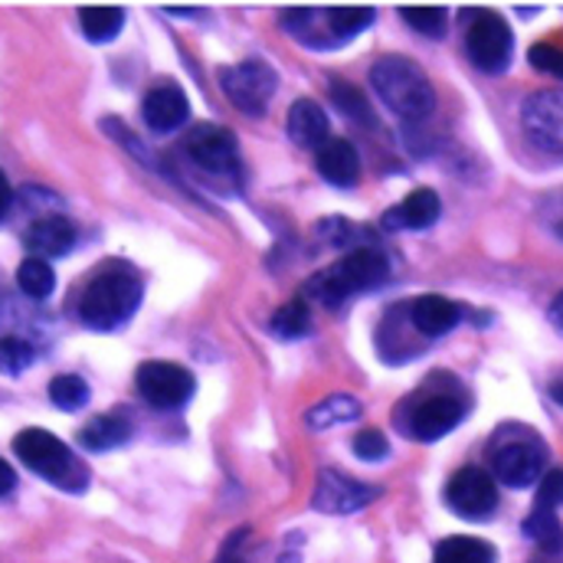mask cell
Here are the masks:
<instances>
[{
	"mask_svg": "<svg viewBox=\"0 0 563 563\" xmlns=\"http://www.w3.org/2000/svg\"><path fill=\"white\" fill-rule=\"evenodd\" d=\"M465 417H468V394L445 371H435L417 394H410L394 410V422L400 426V432L417 442H435L449 435Z\"/></svg>",
	"mask_w": 563,
	"mask_h": 563,
	"instance_id": "obj_1",
	"label": "cell"
},
{
	"mask_svg": "<svg viewBox=\"0 0 563 563\" xmlns=\"http://www.w3.org/2000/svg\"><path fill=\"white\" fill-rule=\"evenodd\" d=\"M144 285L129 263H106L79 295V321L92 331H115L141 308Z\"/></svg>",
	"mask_w": 563,
	"mask_h": 563,
	"instance_id": "obj_2",
	"label": "cell"
},
{
	"mask_svg": "<svg viewBox=\"0 0 563 563\" xmlns=\"http://www.w3.org/2000/svg\"><path fill=\"white\" fill-rule=\"evenodd\" d=\"M390 279V263L380 250L374 246H361V250H351L344 260H338L334 266L314 273L311 279L305 282V295L324 308H338L344 305L347 298L361 295V291H374L380 288L384 282Z\"/></svg>",
	"mask_w": 563,
	"mask_h": 563,
	"instance_id": "obj_3",
	"label": "cell"
},
{
	"mask_svg": "<svg viewBox=\"0 0 563 563\" xmlns=\"http://www.w3.org/2000/svg\"><path fill=\"white\" fill-rule=\"evenodd\" d=\"M371 86L377 99L407 125L426 122L435 112V92L420 66L407 56H384L371 69Z\"/></svg>",
	"mask_w": 563,
	"mask_h": 563,
	"instance_id": "obj_4",
	"label": "cell"
},
{
	"mask_svg": "<svg viewBox=\"0 0 563 563\" xmlns=\"http://www.w3.org/2000/svg\"><path fill=\"white\" fill-rule=\"evenodd\" d=\"M13 452L30 472H36L40 478H46L49 485H56L63 492H86V485H89V468L76 459V452L63 439H56L53 432H46L40 426L16 432Z\"/></svg>",
	"mask_w": 563,
	"mask_h": 563,
	"instance_id": "obj_5",
	"label": "cell"
},
{
	"mask_svg": "<svg viewBox=\"0 0 563 563\" xmlns=\"http://www.w3.org/2000/svg\"><path fill=\"white\" fill-rule=\"evenodd\" d=\"M544 439L525 426H505L492 442V472L508 488H531L538 478H544Z\"/></svg>",
	"mask_w": 563,
	"mask_h": 563,
	"instance_id": "obj_6",
	"label": "cell"
},
{
	"mask_svg": "<svg viewBox=\"0 0 563 563\" xmlns=\"http://www.w3.org/2000/svg\"><path fill=\"white\" fill-rule=\"evenodd\" d=\"M465 53L475 69L498 76L511 66L515 56V33L508 20L495 10H465Z\"/></svg>",
	"mask_w": 563,
	"mask_h": 563,
	"instance_id": "obj_7",
	"label": "cell"
},
{
	"mask_svg": "<svg viewBox=\"0 0 563 563\" xmlns=\"http://www.w3.org/2000/svg\"><path fill=\"white\" fill-rule=\"evenodd\" d=\"M180 154L190 161V167H197L210 180L240 177V144H236V135L223 125H213V122L194 125L180 141Z\"/></svg>",
	"mask_w": 563,
	"mask_h": 563,
	"instance_id": "obj_8",
	"label": "cell"
},
{
	"mask_svg": "<svg viewBox=\"0 0 563 563\" xmlns=\"http://www.w3.org/2000/svg\"><path fill=\"white\" fill-rule=\"evenodd\" d=\"M220 89L240 112H246L250 119H260L266 115L279 89V73L266 59H246V63L220 69Z\"/></svg>",
	"mask_w": 563,
	"mask_h": 563,
	"instance_id": "obj_9",
	"label": "cell"
},
{
	"mask_svg": "<svg viewBox=\"0 0 563 563\" xmlns=\"http://www.w3.org/2000/svg\"><path fill=\"white\" fill-rule=\"evenodd\" d=\"M141 400L154 410H180L197 390V380L187 367L174 361H144L135 374Z\"/></svg>",
	"mask_w": 563,
	"mask_h": 563,
	"instance_id": "obj_10",
	"label": "cell"
},
{
	"mask_svg": "<svg viewBox=\"0 0 563 563\" xmlns=\"http://www.w3.org/2000/svg\"><path fill=\"white\" fill-rule=\"evenodd\" d=\"M445 505L452 515H459L465 521H488L498 511V485L485 468L465 465L449 478Z\"/></svg>",
	"mask_w": 563,
	"mask_h": 563,
	"instance_id": "obj_11",
	"label": "cell"
},
{
	"mask_svg": "<svg viewBox=\"0 0 563 563\" xmlns=\"http://www.w3.org/2000/svg\"><path fill=\"white\" fill-rule=\"evenodd\" d=\"M521 129L538 151L563 157V89L534 92L521 109Z\"/></svg>",
	"mask_w": 563,
	"mask_h": 563,
	"instance_id": "obj_12",
	"label": "cell"
},
{
	"mask_svg": "<svg viewBox=\"0 0 563 563\" xmlns=\"http://www.w3.org/2000/svg\"><path fill=\"white\" fill-rule=\"evenodd\" d=\"M380 498L377 485H364L351 475H341L334 468L318 472L314 492H311V508L324 511V515H354L361 508H367L371 501Z\"/></svg>",
	"mask_w": 563,
	"mask_h": 563,
	"instance_id": "obj_13",
	"label": "cell"
},
{
	"mask_svg": "<svg viewBox=\"0 0 563 563\" xmlns=\"http://www.w3.org/2000/svg\"><path fill=\"white\" fill-rule=\"evenodd\" d=\"M141 119L154 135H170L187 125L190 99L177 82H157L141 102Z\"/></svg>",
	"mask_w": 563,
	"mask_h": 563,
	"instance_id": "obj_14",
	"label": "cell"
},
{
	"mask_svg": "<svg viewBox=\"0 0 563 563\" xmlns=\"http://www.w3.org/2000/svg\"><path fill=\"white\" fill-rule=\"evenodd\" d=\"M76 223L66 213H40L23 233V246L36 260H59L76 246Z\"/></svg>",
	"mask_w": 563,
	"mask_h": 563,
	"instance_id": "obj_15",
	"label": "cell"
},
{
	"mask_svg": "<svg viewBox=\"0 0 563 563\" xmlns=\"http://www.w3.org/2000/svg\"><path fill=\"white\" fill-rule=\"evenodd\" d=\"M462 305L449 301L445 295H422L417 301H410V321L417 328L420 338H445L449 331L459 328L462 321Z\"/></svg>",
	"mask_w": 563,
	"mask_h": 563,
	"instance_id": "obj_16",
	"label": "cell"
},
{
	"mask_svg": "<svg viewBox=\"0 0 563 563\" xmlns=\"http://www.w3.org/2000/svg\"><path fill=\"white\" fill-rule=\"evenodd\" d=\"M442 217V200L435 190L420 187L384 213V230H429Z\"/></svg>",
	"mask_w": 563,
	"mask_h": 563,
	"instance_id": "obj_17",
	"label": "cell"
},
{
	"mask_svg": "<svg viewBox=\"0 0 563 563\" xmlns=\"http://www.w3.org/2000/svg\"><path fill=\"white\" fill-rule=\"evenodd\" d=\"M314 167L318 174L331 184V187H354L361 180V154L351 141L331 139L318 154H314Z\"/></svg>",
	"mask_w": 563,
	"mask_h": 563,
	"instance_id": "obj_18",
	"label": "cell"
},
{
	"mask_svg": "<svg viewBox=\"0 0 563 563\" xmlns=\"http://www.w3.org/2000/svg\"><path fill=\"white\" fill-rule=\"evenodd\" d=\"M285 132L298 147H308V151H321L331 141L328 139V115L314 99H298L288 109Z\"/></svg>",
	"mask_w": 563,
	"mask_h": 563,
	"instance_id": "obj_19",
	"label": "cell"
},
{
	"mask_svg": "<svg viewBox=\"0 0 563 563\" xmlns=\"http://www.w3.org/2000/svg\"><path fill=\"white\" fill-rule=\"evenodd\" d=\"M404 328H410V305L390 308L384 324H380V331H377V347H380L387 364H404V361L417 357L422 351V347H417V341L407 338Z\"/></svg>",
	"mask_w": 563,
	"mask_h": 563,
	"instance_id": "obj_20",
	"label": "cell"
},
{
	"mask_svg": "<svg viewBox=\"0 0 563 563\" xmlns=\"http://www.w3.org/2000/svg\"><path fill=\"white\" fill-rule=\"evenodd\" d=\"M132 439V422L122 413H102V417H92L79 429V445L89 449V452H109V449H119Z\"/></svg>",
	"mask_w": 563,
	"mask_h": 563,
	"instance_id": "obj_21",
	"label": "cell"
},
{
	"mask_svg": "<svg viewBox=\"0 0 563 563\" xmlns=\"http://www.w3.org/2000/svg\"><path fill=\"white\" fill-rule=\"evenodd\" d=\"M374 20H377V10L374 7H364V3H347V7L334 3V7H324V26H328V36H331L334 46L354 40Z\"/></svg>",
	"mask_w": 563,
	"mask_h": 563,
	"instance_id": "obj_22",
	"label": "cell"
},
{
	"mask_svg": "<svg viewBox=\"0 0 563 563\" xmlns=\"http://www.w3.org/2000/svg\"><path fill=\"white\" fill-rule=\"evenodd\" d=\"M79 26L89 43H112L125 26V10L115 3H89L79 10Z\"/></svg>",
	"mask_w": 563,
	"mask_h": 563,
	"instance_id": "obj_23",
	"label": "cell"
},
{
	"mask_svg": "<svg viewBox=\"0 0 563 563\" xmlns=\"http://www.w3.org/2000/svg\"><path fill=\"white\" fill-rule=\"evenodd\" d=\"M357 417H361V400L351 394H334V397H324L321 404H314L305 413V422H308V429H331V426L354 422Z\"/></svg>",
	"mask_w": 563,
	"mask_h": 563,
	"instance_id": "obj_24",
	"label": "cell"
},
{
	"mask_svg": "<svg viewBox=\"0 0 563 563\" xmlns=\"http://www.w3.org/2000/svg\"><path fill=\"white\" fill-rule=\"evenodd\" d=\"M432 563H495V548L482 538H445L435 544Z\"/></svg>",
	"mask_w": 563,
	"mask_h": 563,
	"instance_id": "obj_25",
	"label": "cell"
},
{
	"mask_svg": "<svg viewBox=\"0 0 563 563\" xmlns=\"http://www.w3.org/2000/svg\"><path fill=\"white\" fill-rule=\"evenodd\" d=\"M525 538H531L544 554H561L563 551V525L558 518V511H548V508H534L528 518H525Z\"/></svg>",
	"mask_w": 563,
	"mask_h": 563,
	"instance_id": "obj_26",
	"label": "cell"
},
{
	"mask_svg": "<svg viewBox=\"0 0 563 563\" xmlns=\"http://www.w3.org/2000/svg\"><path fill=\"white\" fill-rule=\"evenodd\" d=\"M311 311H308V301L305 298H291L285 301L279 311L273 314L269 321V331L279 338V341H298V338H308L311 334Z\"/></svg>",
	"mask_w": 563,
	"mask_h": 563,
	"instance_id": "obj_27",
	"label": "cell"
},
{
	"mask_svg": "<svg viewBox=\"0 0 563 563\" xmlns=\"http://www.w3.org/2000/svg\"><path fill=\"white\" fill-rule=\"evenodd\" d=\"M16 285H20V291H23L26 298L43 301V298H49L53 288H56V273L49 269L46 260L26 256V260L20 263V269H16Z\"/></svg>",
	"mask_w": 563,
	"mask_h": 563,
	"instance_id": "obj_28",
	"label": "cell"
},
{
	"mask_svg": "<svg viewBox=\"0 0 563 563\" xmlns=\"http://www.w3.org/2000/svg\"><path fill=\"white\" fill-rule=\"evenodd\" d=\"M89 397H92V390L79 374H59V377L49 380V400H53L56 410L76 413V410H82L89 404Z\"/></svg>",
	"mask_w": 563,
	"mask_h": 563,
	"instance_id": "obj_29",
	"label": "cell"
},
{
	"mask_svg": "<svg viewBox=\"0 0 563 563\" xmlns=\"http://www.w3.org/2000/svg\"><path fill=\"white\" fill-rule=\"evenodd\" d=\"M400 16L407 20V26H413L429 40L445 36V26H449L445 7H435V3H407V7H400Z\"/></svg>",
	"mask_w": 563,
	"mask_h": 563,
	"instance_id": "obj_30",
	"label": "cell"
},
{
	"mask_svg": "<svg viewBox=\"0 0 563 563\" xmlns=\"http://www.w3.org/2000/svg\"><path fill=\"white\" fill-rule=\"evenodd\" d=\"M33 361H36V347H33L30 338H23V334H3V338H0V371H3V374L16 377V374H23Z\"/></svg>",
	"mask_w": 563,
	"mask_h": 563,
	"instance_id": "obj_31",
	"label": "cell"
},
{
	"mask_svg": "<svg viewBox=\"0 0 563 563\" xmlns=\"http://www.w3.org/2000/svg\"><path fill=\"white\" fill-rule=\"evenodd\" d=\"M331 102H334L347 119H354V122H361V125H371V122H374L364 92H361L357 86H351V82H334V86H331Z\"/></svg>",
	"mask_w": 563,
	"mask_h": 563,
	"instance_id": "obj_32",
	"label": "cell"
},
{
	"mask_svg": "<svg viewBox=\"0 0 563 563\" xmlns=\"http://www.w3.org/2000/svg\"><path fill=\"white\" fill-rule=\"evenodd\" d=\"M351 449H354V455L361 462H384L390 455V442H387V435L380 429H361L354 435Z\"/></svg>",
	"mask_w": 563,
	"mask_h": 563,
	"instance_id": "obj_33",
	"label": "cell"
},
{
	"mask_svg": "<svg viewBox=\"0 0 563 563\" xmlns=\"http://www.w3.org/2000/svg\"><path fill=\"white\" fill-rule=\"evenodd\" d=\"M531 66L538 73H548L554 79H563V46L561 43H534L528 53Z\"/></svg>",
	"mask_w": 563,
	"mask_h": 563,
	"instance_id": "obj_34",
	"label": "cell"
},
{
	"mask_svg": "<svg viewBox=\"0 0 563 563\" xmlns=\"http://www.w3.org/2000/svg\"><path fill=\"white\" fill-rule=\"evenodd\" d=\"M561 505H563V468H551V472H544V478H541V488H538V501H534V508L558 511Z\"/></svg>",
	"mask_w": 563,
	"mask_h": 563,
	"instance_id": "obj_35",
	"label": "cell"
},
{
	"mask_svg": "<svg viewBox=\"0 0 563 563\" xmlns=\"http://www.w3.org/2000/svg\"><path fill=\"white\" fill-rule=\"evenodd\" d=\"M243 541H246V531H236V534L223 544L220 561L217 563H246V558H243Z\"/></svg>",
	"mask_w": 563,
	"mask_h": 563,
	"instance_id": "obj_36",
	"label": "cell"
},
{
	"mask_svg": "<svg viewBox=\"0 0 563 563\" xmlns=\"http://www.w3.org/2000/svg\"><path fill=\"white\" fill-rule=\"evenodd\" d=\"M13 488H16V472L10 468V462H3V459H0V498H3V495H10Z\"/></svg>",
	"mask_w": 563,
	"mask_h": 563,
	"instance_id": "obj_37",
	"label": "cell"
},
{
	"mask_svg": "<svg viewBox=\"0 0 563 563\" xmlns=\"http://www.w3.org/2000/svg\"><path fill=\"white\" fill-rule=\"evenodd\" d=\"M10 207H13V190H10V184H7V177L0 170V220L10 213Z\"/></svg>",
	"mask_w": 563,
	"mask_h": 563,
	"instance_id": "obj_38",
	"label": "cell"
},
{
	"mask_svg": "<svg viewBox=\"0 0 563 563\" xmlns=\"http://www.w3.org/2000/svg\"><path fill=\"white\" fill-rule=\"evenodd\" d=\"M551 324L563 334V291L554 298V305H551Z\"/></svg>",
	"mask_w": 563,
	"mask_h": 563,
	"instance_id": "obj_39",
	"label": "cell"
},
{
	"mask_svg": "<svg viewBox=\"0 0 563 563\" xmlns=\"http://www.w3.org/2000/svg\"><path fill=\"white\" fill-rule=\"evenodd\" d=\"M551 397H554V404H558V407H563V374L558 377V380H551Z\"/></svg>",
	"mask_w": 563,
	"mask_h": 563,
	"instance_id": "obj_40",
	"label": "cell"
}]
</instances>
